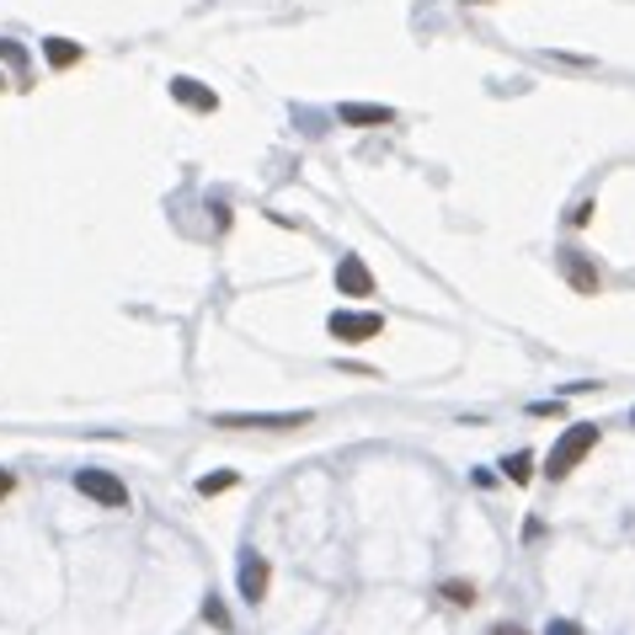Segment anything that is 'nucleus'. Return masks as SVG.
Listing matches in <instances>:
<instances>
[{
	"label": "nucleus",
	"instance_id": "1",
	"mask_svg": "<svg viewBox=\"0 0 635 635\" xmlns=\"http://www.w3.org/2000/svg\"><path fill=\"white\" fill-rule=\"evenodd\" d=\"M593 449H598V427H593V423H572L566 433H561V438H555V449L544 454V476H550V481L572 476V470H576V465H582V459H587Z\"/></svg>",
	"mask_w": 635,
	"mask_h": 635
},
{
	"label": "nucleus",
	"instance_id": "2",
	"mask_svg": "<svg viewBox=\"0 0 635 635\" xmlns=\"http://www.w3.org/2000/svg\"><path fill=\"white\" fill-rule=\"evenodd\" d=\"M315 417L310 412H219L214 427L219 433H251V427H262V433H294V427H310Z\"/></svg>",
	"mask_w": 635,
	"mask_h": 635
},
{
	"label": "nucleus",
	"instance_id": "3",
	"mask_svg": "<svg viewBox=\"0 0 635 635\" xmlns=\"http://www.w3.org/2000/svg\"><path fill=\"white\" fill-rule=\"evenodd\" d=\"M326 332L336 342H374V336L385 332V315H374V310H336L332 321H326Z\"/></svg>",
	"mask_w": 635,
	"mask_h": 635
},
{
	"label": "nucleus",
	"instance_id": "4",
	"mask_svg": "<svg viewBox=\"0 0 635 635\" xmlns=\"http://www.w3.org/2000/svg\"><path fill=\"white\" fill-rule=\"evenodd\" d=\"M75 491L91 497V502H102V508H128V486H123L113 470H81V476H75Z\"/></svg>",
	"mask_w": 635,
	"mask_h": 635
},
{
	"label": "nucleus",
	"instance_id": "5",
	"mask_svg": "<svg viewBox=\"0 0 635 635\" xmlns=\"http://www.w3.org/2000/svg\"><path fill=\"white\" fill-rule=\"evenodd\" d=\"M336 289H342V300H374V272L363 257H342L336 262Z\"/></svg>",
	"mask_w": 635,
	"mask_h": 635
},
{
	"label": "nucleus",
	"instance_id": "6",
	"mask_svg": "<svg viewBox=\"0 0 635 635\" xmlns=\"http://www.w3.org/2000/svg\"><path fill=\"white\" fill-rule=\"evenodd\" d=\"M268 582H272L268 555L246 550V555H241V598H246V604H262V598H268Z\"/></svg>",
	"mask_w": 635,
	"mask_h": 635
},
{
	"label": "nucleus",
	"instance_id": "7",
	"mask_svg": "<svg viewBox=\"0 0 635 635\" xmlns=\"http://www.w3.org/2000/svg\"><path fill=\"white\" fill-rule=\"evenodd\" d=\"M561 272H566V283H572L576 294H598L604 289V272L593 268L582 251H561Z\"/></svg>",
	"mask_w": 635,
	"mask_h": 635
},
{
	"label": "nucleus",
	"instance_id": "8",
	"mask_svg": "<svg viewBox=\"0 0 635 635\" xmlns=\"http://www.w3.org/2000/svg\"><path fill=\"white\" fill-rule=\"evenodd\" d=\"M336 118L347 123V128H385L395 113H391V107H374V102H342V107H336Z\"/></svg>",
	"mask_w": 635,
	"mask_h": 635
},
{
	"label": "nucleus",
	"instance_id": "9",
	"mask_svg": "<svg viewBox=\"0 0 635 635\" xmlns=\"http://www.w3.org/2000/svg\"><path fill=\"white\" fill-rule=\"evenodd\" d=\"M171 96H177L181 107H192V113H214V107H219V96H214L209 86H198L192 75H177V81H171Z\"/></svg>",
	"mask_w": 635,
	"mask_h": 635
},
{
	"label": "nucleus",
	"instance_id": "10",
	"mask_svg": "<svg viewBox=\"0 0 635 635\" xmlns=\"http://www.w3.org/2000/svg\"><path fill=\"white\" fill-rule=\"evenodd\" d=\"M81 43H70V38H43V60L54 64V70H70V64H81Z\"/></svg>",
	"mask_w": 635,
	"mask_h": 635
},
{
	"label": "nucleus",
	"instance_id": "11",
	"mask_svg": "<svg viewBox=\"0 0 635 635\" xmlns=\"http://www.w3.org/2000/svg\"><path fill=\"white\" fill-rule=\"evenodd\" d=\"M529 465H534V454H523V449H518V454H508V459H502V476H508L513 486H523L529 476H534Z\"/></svg>",
	"mask_w": 635,
	"mask_h": 635
},
{
	"label": "nucleus",
	"instance_id": "12",
	"mask_svg": "<svg viewBox=\"0 0 635 635\" xmlns=\"http://www.w3.org/2000/svg\"><path fill=\"white\" fill-rule=\"evenodd\" d=\"M438 593H444L449 604H459V608H470V604H476V582H444Z\"/></svg>",
	"mask_w": 635,
	"mask_h": 635
},
{
	"label": "nucleus",
	"instance_id": "13",
	"mask_svg": "<svg viewBox=\"0 0 635 635\" xmlns=\"http://www.w3.org/2000/svg\"><path fill=\"white\" fill-rule=\"evenodd\" d=\"M204 620H209V625H219V631H230V608L219 604L214 593H209V598H204Z\"/></svg>",
	"mask_w": 635,
	"mask_h": 635
},
{
	"label": "nucleus",
	"instance_id": "14",
	"mask_svg": "<svg viewBox=\"0 0 635 635\" xmlns=\"http://www.w3.org/2000/svg\"><path fill=\"white\" fill-rule=\"evenodd\" d=\"M230 486H236V476L225 470V476H204V481H198V491H204V497H214V491H230Z\"/></svg>",
	"mask_w": 635,
	"mask_h": 635
},
{
	"label": "nucleus",
	"instance_id": "15",
	"mask_svg": "<svg viewBox=\"0 0 635 635\" xmlns=\"http://www.w3.org/2000/svg\"><path fill=\"white\" fill-rule=\"evenodd\" d=\"M0 60H11V64H17V70H22V64H28V54H22L17 43H6V38H0Z\"/></svg>",
	"mask_w": 635,
	"mask_h": 635
},
{
	"label": "nucleus",
	"instance_id": "16",
	"mask_svg": "<svg viewBox=\"0 0 635 635\" xmlns=\"http://www.w3.org/2000/svg\"><path fill=\"white\" fill-rule=\"evenodd\" d=\"M544 635H582V625H572V620H550Z\"/></svg>",
	"mask_w": 635,
	"mask_h": 635
},
{
	"label": "nucleus",
	"instance_id": "17",
	"mask_svg": "<svg viewBox=\"0 0 635 635\" xmlns=\"http://www.w3.org/2000/svg\"><path fill=\"white\" fill-rule=\"evenodd\" d=\"M491 635H529V631H518V625H491Z\"/></svg>",
	"mask_w": 635,
	"mask_h": 635
},
{
	"label": "nucleus",
	"instance_id": "18",
	"mask_svg": "<svg viewBox=\"0 0 635 635\" xmlns=\"http://www.w3.org/2000/svg\"><path fill=\"white\" fill-rule=\"evenodd\" d=\"M6 491H11V476H6V470H0V497H6Z\"/></svg>",
	"mask_w": 635,
	"mask_h": 635
},
{
	"label": "nucleus",
	"instance_id": "19",
	"mask_svg": "<svg viewBox=\"0 0 635 635\" xmlns=\"http://www.w3.org/2000/svg\"><path fill=\"white\" fill-rule=\"evenodd\" d=\"M470 6H486V0H470Z\"/></svg>",
	"mask_w": 635,
	"mask_h": 635
},
{
	"label": "nucleus",
	"instance_id": "20",
	"mask_svg": "<svg viewBox=\"0 0 635 635\" xmlns=\"http://www.w3.org/2000/svg\"><path fill=\"white\" fill-rule=\"evenodd\" d=\"M0 86H6V75H0Z\"/></svg>",
	"mask_w": 635,
	"mask_h": 635
}]
</instances>
